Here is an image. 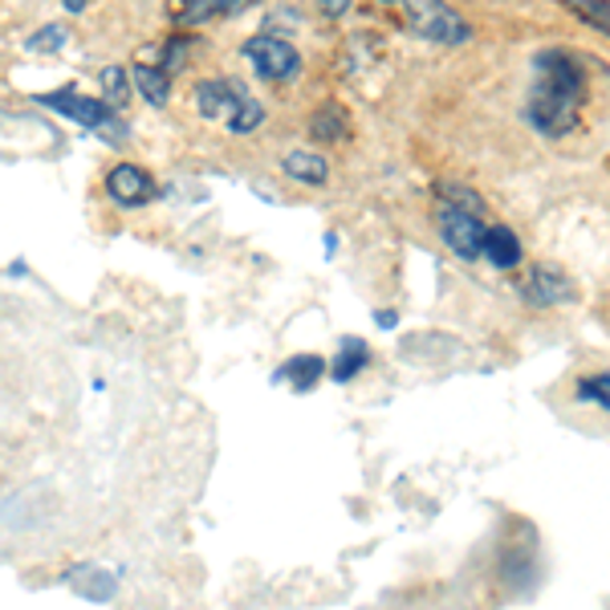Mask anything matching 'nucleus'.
<instances>
[{
  "label": "nucleus",
  "mask_w": 610,
  "mask_h": 610,
  "mask_svg": "<svg viewBox=\"0 0 610 610\" xmlns=\"http://www.w3.org/2000/svg\"><path fill=\"white\" fill-rule=\"evenodd\" d=\"M590 95L587 61L574 49H541L533 58V86H529L525 118L545 139H562L578 127Z\"/></svg>",
  "instance_id": "f257e3e1"
},
{
  "label": "nucleus",
  "mask_w": 610,
  "mask_h": 610,
  "mask_svg": "<svg viewBox=\"0 0 610 610\" xmlns=\"http://www.w3.org/2000/svg\"><path fill=\"white\" fill-rule=\"evenodd\" d=\"M196 106H200L204 118L224 122L233 135H253L265 122V106L248 95L245 86L228 82V78H204L196 86Z\"/></svg>",
  "instance_id": "f03ea898"
},
{
  "label": "nucleus",
  "mask_w": 610,
  "mask_h": 610,
  "mask_svg": "<svg viewBox=\"0 0 610 610\" xmlns=\"http://www.w3.org/2000/svg\"><path fill=\"white\" fill-rule=\"evenodd\" d=\"M403 9H407L411 29H415L423 41H435V46H464L472 37L464 17H460L447 0H403Z\"/></svg>",
  "instance_id": "7ed1b4c3"
},
{
  "label": "nucleus",
  "mask_w": 610,
  "mask_h": 610,
  "mask_svg": "<svg viewBox=\"0 0 610 610\" xmlns=\"http://www.w3.org/2000/svg\"><path fill=\"white\" fill-rule=\"evenodd\" d=\"M240 53H245L248 66L257 70L260 82H289V78H297V70H302V53L273 33L248 37Z\"/></svg>",
  "instance_id": "20e7f679"
},
{
  "label": "nucleus",
  "mask_w": 610,
  "mask_h": 610,
  "mask_svg": "<svg viewBox=\"0 0 610 610\" xmlns=\"http://www.w3.org/2000/svg\"><path fill=\"white\" fill-rule=\"evenodd\" d=\"M435 216H440V236H444L447 248H452L460 260H476V257H481V240H484L481 211L440 204V208H435Z\"/></svg>",
  "instance_id": "39448f33"
},
{
  "label": "nucleus",
  "mask_w": 610,
  "mask_h": 610,
  "mask_svg": "<svg viewBox=\"0 0 610 610\" xmlns=\"http://www.w3.org/2000/svg\"><path fill=\"white\" fill-rule=\"evenodd\" d=\"M37 102L49 106V110H58L61 118H73V122L86 130H102L106 122H110V106H106L102 98L78 95L73 86H61V90H53V95H41Z\"/></svg>",
  "instance_id": "423d86ee"
},
{
  "label": "nucleus",
  "mask_w": 610,
  "mask_h": 610,
  "mask_svg": "<svg viewBox=\"0 0 610 610\" xmlns=\"http://www.w3.org/2000/svg\"><path fill=\"white\" fill-rule=\"evenodd\" d=\"M521 294H525L529 305H538V309H550V305H562V302H574V282L565 277V269L558 265H533L521 285Z\"/></svg>",
  "instance_id": "0eeeda50"
},
{
  "label": "nucleus",
  "mask_w": 610,
  "mask_h": 610,
  "mask_svg": "<svg viewBox=\"0 0 610 610\" xmlns=\"http://www.w3.org/2000/svg\"><path fill=\"white\" fill-rule=\"evenodd\" d=\"M106 191H110V200L122 204V208H139V204H151L159 188H155V179L147 167L118 164V167H110V176H106Z\"/></svg>",
  "instance_id": "6e6552de"
},
{
  "label": "nucleus",
  "mask_w": 610,
  "mask_h": 610,
  "mask_svg": "<svg viewBox=\"0 0 610 610\" xmlns=\"http://www.w3.org/2000/svg\"><path fill=\"white\" fill-rule=\"evenodd\" d=\"M253 4L257 0H167V12L176 24H208L216 17H236Z\"/></svg>",
  "instance_id": "1a4fd4ad"
},
{
  "label": "nucleus",
  "mask_w": 610,
  "mask_h": 610,
  "mask_svg": "<svg viewBox=\"0 0 610 610\" xmlns=\"http://www.w3.org/2000/svg\"><path fill=\"white\" fill-rule=\"evenodd\" d=\"M66 587L86 602H110L118 594V578L106 570V565H95V562H78L66 574Z\"/></svg>",
  "instance_id": "9d476101"
},
{
  "label": "nucleus",
  "mask_w": 610,
  "mask_h": 610,
  "mask_svg": "<svg viewBox=\"0 0 610 610\" xmlns=\"http://www.w3.org/2000/svg\"><path fill=\"white\" fill-rule=\"evenodd\" d=\"M481 257H489L493 269H516V265H521V240H516V233L513 228H505V224L484 228Z\"/></svg>",
  "instance_id": "9b49d317"
},
{
  "label": "nucleus",
  "mask_w": 610,
  "mask_h": 610,
  "mask_svg": "<svg viewBox=\"0 0 610 610\" xmlns=\"http://www.w3.org/2000/svg\"><path fill=\"white\" fill-rule=\"evenodd\" d=\"M322 375H326V363H322L317 354H297V358H289L273 378H277V383H289V387L302 395V391H314Z\"/></svg>",
  "instance_id": "f8f14e48"
},
{
  "label": "nucleus",
  "mask_w": 610,
  "mask_h": 610,
  "mask_svg": "<svg viewBox=\"0 0 610 610\" xmlns=\"http://www.w3.org/2000/svg\"><path fill=\"white\" fill-rule=\"evenodd\" d=\"M282 167L289 179H302V184H314V188H322L329 179V164L317 151H285Z\"/></svg>",
  "instance_id": "ddd939ff"
},
{
  "label": "nucleus",
  "mask_w": 610,
  "mask_h": 610,
  "mask_svg": "<svg viewBox=\"0 0 610 610\" xmlns=\"http://www.w3.org/2000/svg\"><path fill=\"white\" fill-rule=\"evenodd\" d=\"M130 86L151 106H167V98H171V73L159 70V66H135L130 70Z\"/></svg>",
  "instance_id": "4468645a"
},
{
  "label": "nucleus",
  "mask_w": 610,
  "mask_h": 610,
  "mask_svg": "<svg viewBox=\"0 0 610 610\" xmlns=\"http://www.w3.org/2000/svg\"><path fill=\"white\" fill-rule=\"evenodd\" d=\"M371 363V351H366L363 338H342L338 358H334V383H351L358 371H366Z\"/></svg>",
  "instance_id": "2eb2a0df"
},
{
  "label": "nucleus",
  "mask_w": 610,
  "mask_h": 610,
  "mask_svg": "<svg viewBox=\"0 0 610 610\" xmlns=\"http://www.w3.org/2000/svg\"><path fill=\"white\" fill-rule=\"evenodd\" d=\"M309 135L317 142H338L346 135V110L342 106H322L314 115V122H309Z\"/></svg>",
  "instance_id": "dca6fc26"
},
{
  "label": "nucleus",
  "mask_w": 610,
  "mask_h": 610,
  "mask_svg": "<svg viewBox=\"0 0 610 610\" xmlns=\"http://www.w3.org/2000/svg\"><path fill=\"white\" fill-rule=\"evenodd\" d=\"M435 204H452V208H469V211H484V200L469 184H456V179H444L435 184Z\"/></svg>",
  "instance_id": "f3484780"
},
{
  "label": "nucleus",
  "mask_w": 610,
  "mask_h": 610,
  "mask_svg": "<svg viewBox=\"0 0 610 610\" xmlns=\"http://www.w3.org/2000/svg\"><path fill=\"white\" fill-rule=\"evenodd\" d=\"M102 102L106 106H127L130 102V86H127V73L118 66H106L102 70Z\"/></svg>",
  "instance_id": "a211bd4d"
},
{
  "label": "nucleus",
  "mask_w": 610,
  "mask_h": 610,
  "mask_svg": "<svg viewBox=\"0 0 610 610\" xmlns=\"http://www.w3.org/2000/svg\"><path fill=\"white\" fill-rule=\"evenodd\" d=\"M191 49H200V41H196V37H171V41L164 46V61H159V70L176 73L179 66L191 58Z\"/></svg>",
  "instance_id": "6ab92c4d"
},
{
  "label": "nucleus",
  "mask_w": 610,
  "mask_h": 610,
  "mask_svg": "<svg viewBox=\"0 0 610 610\" xmlns=\"http://www.w3.org/2000/svg\"><path fill=\"white\" fill-rule=\"evenodd\" d=\"M66 37H70L66 24H46L41 33L29 37V53H58V49L66 46Z\"/></svg>",
  "instance_id": "aec40b11"
},
{
  "label": "nucleus",
  "mask_w": 610,
  "mask_h": 610,
  "mask_svg": "<svg viewBox=\"0 0 610 610\" xmlns=\"http://www.w3.org/2000/svg\"><path fill=\"white\" fill-rule=\"evenodd\" d=\"M578 400L582 403H599V411L610 407V378L607 375H587L578 383Z\"/></svg>",
  "instance_id": "412c9836"
},
{
  "label": "nucleus",
  "mask_w": 610,
  "mask_h": 610,
  "mask_svg": "<svg viewBox=\"0 0 610 610\" xmlns=\"http://www.w3.org/2000/svg\"><path fill=\"white\" fill-rule=\"evenodd\" d=\"M570 9H578L587 17V24H599L607 33V0H570Z\"/></svg>",
  "instance_id": "4be33fe9"
},
{
  "label": "nucleus",
  "mask_w": 610,
  "mask_h": 610,
  "mask_svg": "<svg viewBox=\"0 0 610 610\" xmlns=\"http://www.w3.org/2000/svg\"><path fill=\"white\" fill-rule=\"evenodd\" d=\"M317 4H322V12H326V17H342V12L351 9V0H317Z\"/></svg>",
  "instance_id": "5701e85b"
},
{
  "label": "nucleus",
  "mask_w": 610,
  "mask_h": 610,
  "mask_svg": "<svg viewBox=\"0 0 610 610\" xmlns=\"http://www.w3.org/2000/svg\"><path fill=\"white\" fill-rule=\"evenodd\" d=\"M395 322H400V314H395V309H378V326H383V329H395Z\"/></svg>",
  "instance_id": "b1692460"
},
{
  "label": "nucleus",
  "mask_w": 610,
  "mask_h": 610,
  "mask_svg": "<svg viewBox=\"0 0 610 610\" xmlns=\"http://www.w3.org/2000/svg\"><path fill=\"white\" fill-rule=\"evenodd\" d=\"M61 4H66V9H70V12H82L86 4H90V0H61Z\"/></svg>",
  "instance_id": "393cba45"
},
{
  "label": "nucleus",
  "mask_w": 610,
  "mask_h": 610,
  "mask_svg": "<svg viewBox=\"0 0 610 610\" xmlns=\"http://www.w3.org/2000/svg\"><path fill=\"white\" fill-rule=\"evenodd\" d=\"M383 4H395V0H383Z\"/></svg>",
  "instance_id": "a878e982"
}]
</instances>
